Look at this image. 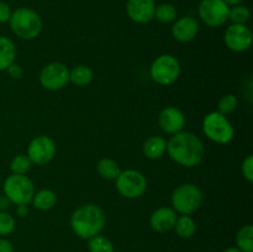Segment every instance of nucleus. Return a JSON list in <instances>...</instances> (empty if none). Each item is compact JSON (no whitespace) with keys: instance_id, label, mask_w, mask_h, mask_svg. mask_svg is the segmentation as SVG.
Here are the masks:
<instances>
[{"instance_id":"obj_35","label":"nucleus","mask_w":253,"mask_h":252,"mask_svg":"<svg viewBox=\"0 0 253 252\" xmlns=\"http://www.w3.org/2000/svg\"><path fill=\"white\" fill-rule=\"evenodd\" d=\"M16 214L19 215L20 217L27 216V215H29V208H27V205H17Z\"/></svg>"},{"instance_id":"obj_16","label":"nucleus","mask_w":253,"mask_h":252,"mask_svg":"<svg viewBox=\"0 0 253 252\" xmlns=\"http://www.w3.org/2000/svg\"><path fill=\"white\" fill-rule=\"evenodd\" d=\"M198 32H199V22L189 15L177 19L173 22L172 36L174 37L175 41L182 43L190 42L198 36Z\"/></svg>"},{"instance_id":"obj_31","label":"nucleus","mask_w":253,"mask_h":252,"mask_svg":"<svg viewBox=\"0 0 253 252\" xmlns=\"http://www.w3.org/2000/svg\"><path fill=\"white\" fill-rule=\"evenodd\" d=\"M11 9H10L9 5L5 1L0 0V24H5V22H9L10 16H11Z\"/></svg>"},{"instance_id":"obj_29","label":"nucleus","mask_w":253,"mask_h":252,"mask_svg":"<svg viewBox=\"0 0 253 252\" xmlns=\"http://www.w3.org/2000/svg\"><path fill=\"white\" fill-rule=\"evenodd\" d=\"M15 217L6 211H0V236H7L15 230Z\"/></svg>"},{"instance_id":"obj_37","label":"nucleus","mask_w":253,"mask_h":252,"mask_svg":"<svg viewBox=\"0 0 253 252\" xmlns=\"http://www.w3.org/2000/svg\"><path fill=\"white\" fill-rule=\"evenodd\" d=\"M224 252H242V251L240 249H237V247H229V249L225 250Z\"/></svg>"},{"instance_id":"obj_20","label":"nucleus","mask_w":253,"mask_h":252,"mask_svg":"<svg viewBox=\"0 0 253 252\" xmlns=\"http://www.w3.org/2000/svg\"><path fill=\"white\" fill-rule=\"evenodd\" d=\"M94 72L85 64H78L69 69V82L77 86H86L93 82Z\"/></svg>"},{"instance_id":"obj_14","label":"nucleus","mask_w":253,"mask_h":252,"mask_svg":"<svg viewBox=\"0 0 253 252\" xmlns=\"http://www.w3.org/2000/svg\"><path fill=\"white\" fill-rule=\"evenodd\" d=\"M155 0H127L126 12L130 20L136 24L145 25L155 19Z\"/></svg>"},{"instance_id":"obj_1","label":"nucleus","mask_w":253,"mask_h":252,"mask_svg":"<svg viewBox=\"0 0 253 252\" xmlns=\"http://www.w3.org/2000/svg\"><path fill=\"white\" fill-rule=\"evenodd\" d=\"M167 153L177 165L192 168L200 165L204 160L205 148L195 133L180 131L167 141Z\"/></svg>"},{"instance_id":"obj_4","label":"nucleus","mask_w":253,"mask_h":252,"mask_svg":"<svg viewBox=\"0 0 253 252\" xmlns=\"http://www.w3.org/2000/svg\"><path fill=\"white\" fill-rule=\"evenodd\" d=\"M204 194L197 184L183 183L172 193L170 204L173 210L180 215H192L202 205Z\"/></svg>"},{"instance_id":"obj_22","label":"nucleus","mask_w":253,"mask_h":252,"mask_svg":"<svg viewBox=\"0 0 253 252\" xmlns=\"http://www.w3.org/2000/svg\"><path fill=\"white\" fill-rule=\"evenodd\" d=\"M195 221L190 215H180L177 217L173 230H175V234L182 239H189L195 234Z\"/></svg>"},{"instance_id":"obj_6","label":"nucleus","mask_w":253,"mask_h":252,"mask_svg":"<svg viewBox=\"0 0 253 252\" xmlns=\"http://www.w3.org/2000/svg\"><path fill=\"white\" fill-rule=\"evenodd\" d=\"M2 192L15 205H29L35 194V184L26 174H10L2 184Z\"/></svg>"},{"instance_id":"obj_26","label":"nucleus","mask_w":253,"mask_h":252,"mask_svg":"<svg viewBox=\"0 0 253 252\" xmlns=\"http://www.w3.org/2000/svg\"><path fill=\"white\" fill-rule=\"evenodd\" d=\"M250 17H251V11L247 6L245 5H234V6H230V12H229V20L232 24H241L246 25V22L249 21Z\"/></svg>"},{"instance_id":"obj_15","label":"nucleus","mask_w":253,"mask_h":252,"mask_svg":"<svg viewBox=\"0 0 253 252\" xmlns=\"http://www.w3.org/2000/svg\"><path fill=\"white\" fill-rule=\"evenodd\" d=\"M177 212L170 207H161L156 209L150 216V226L158 234H167L174 229L177 221Z\"/></svg>"},{"instance_id":"obj_12","label":"nucleus","mask_w":253,"mask_h":252,"mask_svg":"<svg viewBox=\"0 0 253 252\" xmlns=\"http://www.w3.org/2000/svg\"><path fill=\"white\" fill-rule=\"evenodd\" d=\"M253 35L247 25L231 24L224 34V42L227 48L236 53L246 52L251 47Z\"/></svg>"},{"instance_id":"obj_5","label":"nucleus","mask_w":253,"mask_h":252,"mask_svg":"<svg viewBox=\"0 0 253 252\" xmlns=\"http://www.w3.org/2000/svg\"><path fill=\"white\" fill-rule=\"evenodd\" d=\"M203 132L210 141L220 145L231 142L235 136V130L226 115L219 111L207 114L203 120Z\"/></svg>"},{"instance_id":"obj_19","label":"nucleus","mask_w":253,"mask_h":252,"mask_svg":"<svg viewBox=\"0 0 253 252\" xmlns=\"http://www.w3.org/2000/svg\"><path fill=\"white\" fill-rule=\"evenodd\" d=\"M56 202L57 197L53 190L40 189L35 192L31 204L34 205L35 209L40 210V211H47V210H51L56 205Z\"/></svg>"},{"instance_id":"obj_36","label":"nucleus","mask_w":253,"mask_h":252,"mask_svg":"<svg viewBox=\"0 0 253 252\" xmlns=\"http://www.w3.org/2000/svg\"><path fill=\"white\" fill-rule=\"evenodd\" d=\"M224 1L226 2V4L229 5V6H234V5L241 4V2L244 1V0H224Z\"/></svg>"},{"instance_id":"obj_32","label":"nucleus","mask_w":253,"mask_h":252,"mask_svg":"<svg viewBox=\"0 0 253 252\" xmlns=\"http://www.w3.org/2000/svg\"><path fill=\"white\" fill-rule=\"evenodd\" d=\"M6 72L12 79H20L22 77V73H24V71H22V67L20 66L19 63H16V62H14V63H12L11 66L6 69Z\"/></svg>"},{"instance_id":"obj_17","label":"nucleus","mask_w":253,"mask_h":252,"mask_svg":"<svg viewBox=\"0 0 253 252\" xmlns=\"http://www.w3.org/2000/svg\"><path fill=\"white\" fill-rule=\"evenodd\" d=\"M142 150L148 160H158L167 152V140L162 136H150L143 143Z\"/></svg>"},{"instance_id":"obj_7","label":"nucleus","mask_w":253,"mask_h":252,"mask_svg":"<svg viewBox=\"0 0 253 252\" xmlns=\"http://www.w3.org/2000/svg\"><path fill=\"white\" fill-rule=\"evenodd\" d=\"M180 76V63L173 54L158 56L150 67V77L155 83L167 86L174 83Z\"/></svg>"},{"instance_id":"obj_9","label":"nucleus","mask_w":253,"mask_h":252,"mask_svg":"<svg viewBox=\"0 0 253 252\" xmlns=\"http://www.w3.org/2000/svg\"><path fill=\"white\" fill-rule=\"evenodd\" d=\"M230 6L224 0H202L198 7L200 20L209 27H220L229 21Z\"/></svg>"},{"instance_id":"obj_24","label":"nucleus","mask_w":253,"mask_h":252,"mask_svg":"<svg viewBox=\"0 0 253 252\" xmlns=\"http://www.w3.org/2000/svg\"><path fill=\"white\" fill-rule=\"evenodd\" d=\"M178 11L174 5L169 2H163V4L156 5L155 10V19L162 24H172L177 20Z\"/></svg>"},{"instance_id":"obj_30","label":"nucleus","mask_w":253,"mask_h":252,"mask_svg":"<svg viewBox=\"0 0 253 252\" xmlns=\"http://www.w3.org/2000/svg\"><path fill=\"white\" fill-rule=\"evenodd\" d=\"M241 170L245 179H246L247 182L252 183L253 182V156L252 155H249L246 158H245L241 166Z\"/></svg>"},{"instance_id":"obj_34","label":"nucleus","mask_w":253,"mask_h":252,"mask_svg":"<svg viewBox=\"0 0 253 252\" xmlns=\"http://www.w3.org/2000/svg\"><path fill=\"white\" fill-rule=\"evenodd\" d=\"M10 205H11V202L5 195H1L0 197V211H6L10 208Z\"/></svg>"},{"instance_id":"obj_2","label":"nucleus","mask_w":253,"mask_h":252,"mask_svg":"<svg viewBox=\"0 0 253 252\" xmlns=\"http://www.w3.org/2000/svg\"><path fill=\"white\" fill-rule=\"evenodd\" d=\"M105 212L99 205L84 204L77 208L71 216V229L83 240L99 235L105 226Z\"/></svg>"},{"instance_id":"obj_28","label":"nucleus","mask_w":253,"mask_h":252,"mask_svg":"<svg viewBox=\"0 0 253 252\" xmlns=\"http://www.w3.org/2000/svg\"><path fill=\"white\" fill-rule=\"evenodd\" d=\"M237 105H239V100H237L236 96L234 94H226V95L222 96L219 101V113L227 115V114H231L236 110Z\"/></svg>"},{"instance_id":"obj_10","label":"nucleus","mask_w":253,"mask_h":252,"mask_svg":"<svg viewBox=\"0 0 253 252\" xmlns=\"http://www.w3.org/2000/svg\"><path fill=\"white\" fill-rule=\"evenodd\" d=\"M39 79L47 90H61L69 83V68L61 62H51L41 69Z\"/></svg>"},{"instance_id":"obj_13","label":"nucleus","mask_w":253,"mask_h":252,"mask_svg":"<svg viewBox=\"0 0 253 252\" xmlns=\"http://www.w3.org/2000/svg\"><path fill=\"white\" fill-rule=\"evenodd\" d=\"M158 124L163 132L175 135L184 128L185 115L177 106H167L160 113Z\"/></svg>"},{"instance_id":"obj_18","label":"nucleus","mask_w":253,"mask_h":252,"mask_svg":"<svg viewBox=\"0 0 253 252\" xmlns=\"http://www.w3.org/2000/svg\"><path fill=\"white\" fill-rule=\"evenodd\" d=\"M16 58L15 43L6 36H0V71H6Z\"/></svg>"},{"instance_id":"obj_11","label":"nucleus","mask_w":253,"mask_h":252,"mask_svg":"<svg viewBox=\"0 0 253 252\" xmlns=\"http://www.w3.org/2000/svg\"><path fill=\"white\" fill-rule=\"evenodd\" d=\"M56 156V143L49 136L39 135L31 140L27 147V157L32 163L43 166L51 162Z\"/></svg>"},{"instance_id":"obj_23","label":"nucleus","mask_w":253,"mask_h":252,"mask_svg":"<svg viewBox=\"0 0 253 252\" xmlns=\"http://www.w3.org/2000/svg\"><path fill=\"white\" fill-rule=\"evenodd\" d=\"M237 249L242 252H253V226L245 225L239 230L236 235Z\"/></svg>"},{"instance_id":"obj_33","label":"nucleus","mask_w":253,"mask_h":252,"mask_svg":"<svg viewBox=\"0 0 253 252\" xmlns=\"http://www.w3.org/2000/svg\"><path fill=\"white\" fill-rule=\"evenodd\" d=\"M0 252H14V246L10 240L4 239V237L0 239Z\"/></svg>"},{"instance_id":"obj_25","label":"nucleus","mask_w":253,"mask_h":252,"mask_svg":"<svg viewBox=\"0 0 253 252\" xmlns=\"http://www.w3.org/2000/svg\"><path fill=\"white\" fill-rule=\"evenodd\" d=\"M88 249L90 252H114V245L108 237L99 234L88 240Z\"/></svg>"},{"instance_id":"obj_8","label":"nucleus","mask_w":253,"mask_h":252,"mask_svg":"<svg viewBox=\"0 0 253 252\" xmlns=\"http://www.w3.org/2000/svg\"><path fill=\"white\" fill-rule=\"evenodd\" d=\"M115 187L124 198L137 199L147 190V179L140 170L125 169L115 179Z\"/></svg>"},{"instance_id":"obj_21","label":"nucleus","mask_w":253,"mask_h":252,"mask_svg":"<svg viewBox=\"0 0 253 252\" xmlns=\"http://www.w3.org/2000/svg\"><path fill=\"white\" fill-rule=\"evenodd\" d=\"M96 170L101 178L108 180H115L121 172L119 163L113 158L108 157L101 158L99 161L98 165H96Z\"/></svg>"},{"instance_id":"obj_27","label":"nucleus","mask_w":253,"mask_h":252,"mask_svg":"<svg viewBox=\"0 0 253 252\" xmlns=\"http://www.w3.org/2000/svg\"><path fill=\"white\" fill-rule=\"evenodd\" d=\"M31 166L32 162L27 155H17L10 162V170L12 174H26Z\"/></svg>"},{"instance_id":"obj_3","label":"nucleus","mask_w":253,"mask_h":252,"mask_svg":"<svg viewBox=\"0 0 253 252\" xmlns=\"http://www.w3.org/2000/svg\"><path fill=\"white\" fill-rule=\"evenodd\" d=\"M11 31L21 40L31 41L42 31V19L39 12L30 7H19L11 12L9 20Z\"/></svg>"}]
</instances>
